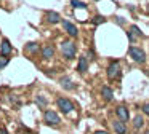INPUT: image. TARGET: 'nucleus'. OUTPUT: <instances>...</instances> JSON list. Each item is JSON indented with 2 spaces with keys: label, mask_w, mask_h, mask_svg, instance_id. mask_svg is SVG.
I'll list each match as a JSON object with an SVG mask.
<instances>
[{
  "label": "nucleus",
  "mask_w": 149,
  "mask_h": 134,
  "mask_svg": "<svg viewBox=\"0 0 149 134\" xmlns=\"http://www.w3.org/2000/svg\"><path fill=\"white\" fill-rule=\"evenodd\" d=\"M61 22H63V27H64V30H66L68 35H71V37H77L79 35L77 27H75L71 21H68V19H61Z\"/></svg>",
  "instance_id": "nucleus-10"
},
{
  "label": "nucleus",
  "mask_w": 149,
  "mask_h": 134,
  "mask_svg": "<svg viewBox=\"0 0 149 134\" xmlns=\"http://www.w3.org/2000/svg\"><path fill=\"white\" fill-rule=\"evenodd\" d=\"M128 56L132 57V61H135L136 64H144L146 62V53L143 48L139 46H130Z\"/></svg>",
  "instance_id": "nucleus-5"
},
{
  "label": "nucleus",
  "mask_w": 149,
  "mask_h": 134,
  "mask_svg": "<svg viewBox=\"0 0 149 134\" xmlns=\"http://www.w3.org/2000/svg\"><path fill=\"white\" fill-rule=\"evenodd\" d=\"M43 124L50 128H58L61 124V118H59L58 112L56 110H45L43 112Z\"/></svg>",
  "instance_id": "nucleus-1"
},
{
  "label": "nucleus",
  "mask_w": 149,
  "mask_h": 134,
  "mask_svg": "<svg viewBox=\"0 0 149 134\" xmlns=\"http://www.w3.org/2000/svg\"><path fill=\"white\" fill-rule=\"evenodd\" d=\"M130 32H132V34H135V35H138V37H144V34H143V32L139 30L136 26H132V27H130Z\"/></svg>",
  "instance_id": "nucleus-20"
},
{
  "label": "nucleus",
  "mask_w": 149,
  "mask_h": 134,
  "mask_svg": "<svg viewBox=\"0 0 149 134\" xmlns=\"http://www.w3.org/2000/svg\"><path fill=\"white\" fill-rule=\"evenodd\" d=\"M11 53H13V46H11L10 40L3 38V40H2V45H0V56H2V57H8Z\"/></svg>",
  "instance_id": "nucleus-7"
},
{
  "label": "nucleus",
  "mask_w": 149,
  "mask_h": 134,
  "mask_svg": "<svg viewBox=\"0 0 149 134\" xmlns=\"http://www.w3.org/2000/svg\"><path fill=\"white\" fill-rule=\"evenodd\" d=\"M56 107H58V110L61 112V113H64V115H68V113H71L72 110H74V102L71 101V99H68V97H58L56 99Z\"/></svg>",
  "instance_id": "nucleus-4"
},
{
  "label": "nucleus",
  "mask_w": 149,
  "mask_h": 134,
  "mask_svg": "<svg viewBox=\"0 0 149 134\" xmlns=\"http://www.w3.org/2000/svg\"><path fill=\"white\" fill-rule=\"evenodd\" d=\"M112 129L116 134H128V128H127V123H123V121H120L119 118H116V120L112 121Z\"/></svg>",
  "instance_id": "nucleus-6"
},
{
  "label": "nucleus",
  "mask_w": 149,
  "mask_h": 134,
  "mask_svg": "<svg viewBox=\"0 0 149 134\" xmlns=\"http://www.w3.org/2000/svg\"><path fill=\"white\" fill-rule=\"evenodd\" d=\"M116 115H117V118H119L120 121H123V123H127V121L130 120L128 108H127L125 105H117L116 107Z\"/></svg>",
  "instance_id": "nucleus-8"
},
{
  "label": "nucleus",
  "mask_w": 149,
  "mask_h": 134,
  "mask_svg": "<svg viewBox=\"0 0 149 134\" xmlns=\"http://www.w3.org/2000/svg\"><path fill=\"white\" fill-rule=\"evenodd\" d=\"M103 22H106V18H104V16H95V18H93V24L95 26L103 24Z\"/></svg>",
  "instance_id": "nucleus-19"
},
{
  "label": "nucleus",
  "mask_w": 149,
  "mask_h": 134,
  "mask_svg": "<svg viewBox=\"0 0 149 134\" xmlns=\"http://www.w3.org/2000/svg\"><path fill=\"white\" fill-rule=\"evenodd\" d=\"M24 51H26V54H37L40 51V45L37 41H29L24 48Z\"/></svg>",
  "instance_id": "nucleus-13"
},
{
  "label": "nucleus",
  "mask_w": 149,
  "mask_h": 134,
  "mask_svg": "<svg viewBox=\"0 0 149 134\" xmlns=\"http://www.w3.org/2000/svg\"><path fill=\"white\" fill-rule=\"evenodd\" d=\"M55 46H53V45H45V46H43L42 48V57H43V59H47V61H48V59H53V56H55Z\"/></svg>",
  "instance_id": "nucleus-12"
},
{
  "label": "nucleus",
  "mask_w": 149,
  "mask_h": 134,
  "mask_svg": "<svg viewBox=\"0 0 149 134\" xmlns=\"http://www.w3.org/2000/svg\"><path fill=\"white\" fill-rule=\"evenodd\" d=\"M8 62H10V59H8V57H2V61H0V70L3 69V67L7 66Z\"/></svg>",
  "instance_id": "nucleus-22"
},
{
  "label": "nucleus",
  "mask_w": 149,
  "mask_h": 134,
  "mask_svg": "<svg viewBox=\"0 0 149 134\" xmlns=\"http://www.w3.org/2000/svg\"><path fill=\"white\" fill-rule=\"evenodd\" d=\"M101 96H103V99L106 102H111L114 99V91L112 88H109V86H103L101 88Z\"/></svg>",
  "instance_id": "nucleus-14"
},
{
  "label": "nucleus",
  "mask_w": 149,
  "mask_h": 134,
  "mask_svg": "<svg viewBox=\"0 0 149 134\" xmlns=\"http://www.w3.org/2000/svg\"><path fill=\"white\" fill-rule=\"evenodd\" d=\"M61 53H63V56H64V59L71 61V59H74L75 54H77V46H75L74 41L64 40L61 43Z\"/></svg>",
  "instance_id": "nucleus-3"
},
{
  "label": "nucleus",
  "mask_w": 149,
  "mask_h": 134,
  "mask_svg": "<svg viewBox=\"0 0 149 134\" xmlns=\"http://www.w3.org/2000/svg\"><path fill=\"white\" fill-rule=\"evenodd\" d=\"M59 85H61V88L66 89V91H74V89L77 88V85L71 80V77H66V75L59 78Z\"/></svg>",
  "instance_id": "nucleus-9"
},
{
  "label": "nucleus",
  "mask_w": 149,
  "mask_h": 134,
  "mask_svg": "<svg viewBox=\"0 0 149 134\" xmlns=\"http://www.w3.org/2000/svg\"><path fill=\"white\" fill-rule=\"evenodd\" d=\"M36 102L39 104V107H42V108H45V107H47V104H48L47 97H43L42 94H37V96H36Z\"/></svg>",
  "instance_id": "nucleus-17"
},
{
  "label": "nucleus",
  "mask_w": 149,
  "mask_h": 134,
  "mask_svg": "<svg viewBox=\"0 0 149 134\" xmlns=\"http://www.w3.org/2000/svg\"><path fill=\"white\" fill-rule=\"evenodd\" d=\"M77 70H79L80 73H85V72L88 70V57H87V56H80V57H79Z\"/></svg>",
  "instance_id": "nucleus-15"
},
{
  "label": "nucleus",
  "mask_w": 149,
  "mask_h": 134,
  "mask_svg": "<svg viewBox=\"0 0 149 134\" xmlns=\"http://www.w3.org/2000/svg\"><path fill=\"white\" fill-rule=\"evenodd\" d=\"M71 6H74V8H87V3L82 2V0H72Z\"/></svg>",
  "instance_id": "nucleus-18"
},
{
  "label": "nucleus",
  "mask_w": 149,
  "mask_h": 134,
  "mask_svg": "<svg viewBox=\"0 0 149 134\" xmlns=\"http://www.w3.org/2000/svg\"><path fill=\"white\" fill-rule=\"evenodd\" d=\"M93 134H109L107 131H103V129H98V131H95Z\"/></svg>",
  "instance_id": "nucleus-23"
},
{
  "label": "nucleus",
  "mask_w": 149,
  "mask_h": 134,
  "mask_svg": "<svg viewBox=\"0 0 149 134\" xmlns=\"http://www.w3.org/2000/svg\"><path fill=\"white\" fill-rule=\"evenodd\" d=\"M146 134H149V131H146Z\"/></svg>",
  "instance_id": "nucleus-25"
},
{
  "label": "nucleus",
  "mask_w": 149,
  "mask_h": 134,
  "mask_svg": "<svg viewBox=\"0 0 149 134\" xmlns=\"http://www.w3.org/2000/svg\"><path fill=\"white\" fill-rule=\"evenodd\" d=\"M0 134H8V133H7V129H2V133H0Z\"/></svg>",
  "instance_id": "nucleus-24"
},
{
  "label": "nucleus",
  "mask_w": 149,
  "mask_h": 134,
  "mask_svg": "<svg viewBox=\"0 0 149 134\" xmlns=\"http://www.w3.org/2000/svg\"><path fill=\"white\" fill-rule=\"evenodd\" d=\"M120 73H122V64H120V61L114 59L111 61L109 64H107V69H106V75L109 80H117L120 77Z\"/></svg>",
  "instance_id": "nucleus-2"
},
{
  "label": "nucleus",
  "mask_w": 149,
  "mask_h": 134,
  "mask_svg": "<svg viewBox=\"0 0 149 134\" xmlns=\"http://www.w3.org/2000/svg\"><path fill=\"white\" fill-rule=\"evenodd\" d=\"M45 21L48 22V24H58L59 21H61V16H59V13L56 11H45Z\"/></svg>",
  "instance_id": "nucleus-11"
},
{
  "label": "nucleus",
  "mask_w": 149,
  "mask_h": 134,
  "mask_svg": "<svg viewBox=\"0 0 149 134\" xmlns=\"http://www.w3.org/2000/svg\"><path fill=\"white\" fill-rule=\"evenodd\" d=\"M132 124H133V129H136V131L141 129V128L144 126V117H143V115H135Z\"/></svg>",
  "instance_id": "nucleus-16"
},
{
  "label": "nucleus",
  "mask_w": 149,
  "mask_h": 134,
  "mask_svg": "<svg viewBox=\"0 0 149 134\" xmlns=\"http://www.w3.org/2000/svg\"><path fill=\"white\" fill-rule=\"evenodd\" d=\"M141 110H143V113H144V115H148V117H149V102H146V104H143Z\"/></svg>",
  "instance_id": "nucleus-21"
}]
</instances>
